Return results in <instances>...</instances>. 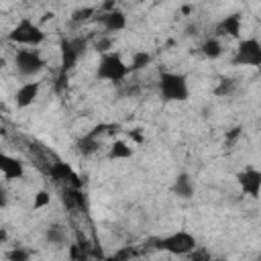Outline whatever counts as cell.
I'll return each instance as SVG.
<instances>
[{
    "label": "cell",
    "mask_w": 261,
    "mask_h": 261,
    "mask_svg": "<svg viewBox=\"0 0 261 261\" xmlns=\"http://www.w3.org/2000/svg\"><path fill=\"white\" fill-rule=\"evenodd\" d=\"M157 88L163 102H186L190 98L188 77L177 71H163L159 75Z\"/></svg>",
    "instance_id": "cell-1"
},
{
    "label": "cell",
    "mask_w": 261,
    "mask_h": 261,
    "mask_svg": "<svg viewBox=\"0 0 261 261\" xmlns=\"http://www.w3.org/2000/svg\"><path fill=\"white\" fill-rule=\"evenodd\" d=\"M151 243L155 245L157 251H165V253H171V255H190L198 247L196 237L188 230H177V232H171L167 237L153 239Z\"/></svg>",
    "instance_id": "cell-2"
},
{
    "label": "cell",
    "mask_w": 261,
    "mask_h": 261,
    "mask_svg": "<svg viewBox=\"0 0 261 261\" xmlns=\"http://www.w3.org/2000/svg\"><path fill=\"white\" fill-rule=\"evenodd\" d=\"M128 73H130V69L122 61V57L118 53L108 51V53H102L100 55V61H98V67H96V77L98 80L120 84Z\"/></svg>",
    "instance_id": "cell-3"
},
{
    "label": "cell",
    "mask_w": 261,
    "mask_h": 261,
    "mask_svg": "<svg viewBox=\"0 0 261 261\" xmlns=\"http://www.w3.org/2000/svg\"><path fill=\"white\" fill-rule=\"evenodd\" d=\"M6 41L18 43V45H27V47H37V45H41L45 41V33L37 22H33L31 18L24 16L12 27V31L6 35Z\"/></svg>",
    "instance_id": "cell-4"
},
{
    "label": "cell",
    "mask_w": 261,
    "mask_h": 261,
    "mask_svg": "<svg viewBox=\"0 0 261 261\" xmlns=\"http://www.w3.org/2000/svg\"><path fill=\"white\" fill-rule=\"evenodd\" d=\"M232 65L261 67V43L253 37L241 39L239 45H237V53L232 57Z\"/></svg>",
    "instance_id": "cell-5"
},
{
    "label": "cell",
    "mask_w": 261,
    "mask_h": 261,
    "mask_svg": "<svg viewBox=\"0 0 261 261\" xmlns=\"http://www.w3.org/2000/svg\"><path fill=\"white\" fill-rule=\"evenodd\" d=\"M14 65L20 75L31 77V75H37L45 67V59L37 49H18L14 55Z\"/></svg>",
    "instance_id": "cell-6"
},
{
    "label": "cell",
    "mask_w": 261,
    "mask_h": 261,
    "mask_svg": "<svg viewBox=\"0 0 261 261\" xmlns=\"http://www.w3.org/2000/svg\"><path fill=\"white\" fill-rule=\"evenodd\" d=\"M86 45L88 41L82 39V37H75V39H61L59 41V51H61V71H69L75 67L80 55L86 51Z\"/></svg>",
    "instance_id": "cell-7"
},
{
    "label": "cell",
    "mask_w": 261,
    "mask_h": 261,
    "mask_svg": "<svg viewBox=\"0 0 261 261\" xmlns=\"http://www.w3.org/2000/svg\"><path fill=\"white\" fill-rule=\"evenodd\" d=\"M237 184L243 190V194L251 198H261V171L255 167H247L237 173Z\"/></svg>",
    "instance_id": "cell-8"
},
{
    "label": "cell",
    "mask_w": 261,
    "mask_h": 261,
    "mask_svg": "<svg viewBox=\"0 0 261 261\" xmlns=\"http://www.w3.org/2000/svg\"><path fill=\"white\" fill-rule=\"evenodd\" d=\"M47 173L53 177V181H61V184H67L69 188H80L82 186V179L77 177V173L63 161H55L47 167Z\"/></svg>",
    "instance_id": "cell-9"
},
{
    "label": "cell",
    "mask_w": 261,
    "mask_h": 261,
    "mask_svg": "<svg viewBox=\"0 0 261 261\" xmlns=\"http://www.w3.org/2000/svg\"><path fill=\"white\" fill-rule=\"evenodd\" d=\"M98 20H100V24H102L108 33H118V31H122V29L126 27V14H124L122 10H118V8L106 10Z\"/></svg>",
    "instance_id": "cell-10"
},
{
    "label": "cell",
    "mask_w": 261,
    "mask_h": 261,
    "mask_svg": "<svg viewBox=\"0 0 261 261\" xmlns=\"http://www.w3.org/2000/svg\"><path fill=\"white\" fill-rule=\"evenodd\" d=\"M39 90H41V84H39V82H27V84H22V86L16 90V94H14L16 106H18V108L31 106V104L37 100Z\"/></svg>",
    "instance_id": "cell-11"
},
{
    "label": "cell",
    "mask_w": 261,
    "mask_h": 261,
    "mask_svg": "<svg viewBox=\"0 0 261 261\" xmlns=\"http://www.w3.org/2000/svg\"><path fill=\"white\" fill-rule=\"evenodd\" d=\"M0 171L6 179H20L24 175V165L16 157H10L6 153L0 155Z\"/></svg>",
    "instance_id": "cell-12"
},
{
    "label": "cell",
    "mask_w": 261,
    "mask_h": 261,
    "mask_svg": "<svg viewBox=\"0 0 261 261\" xmlns=\"http://www.w3.org/2000/svg\"><path fill=\"white\" fill-rule=\"evenodd\" d=\"M216 35L239 39V35H241V14L239 12H232V14L224 16L218 22V27H216Z\"/></svg>",
    "instance_id": "cell-13"
},
{
    "label": "cell",
    "mask_w": 261,
    "mask_h": 261,
    "mask_svg": "<svg viewBox=\"0 0 261 261\" xmlns=\"http://www.w3.org/2000/svg\"><path fill=\"white\" fill-rule=\"evenodd\" d=\"M194 181H192V177L188 175V173H179L175 179H173V186H171V192L177 196V198H181V200H190L192 196H194Z\"/></svg>",
    "instance_id": "cell-14"
},
{
    "label": "cell",
    "mask_w": 261,
    "mask_h": 261,
    "mask_svg": "<svg viewBox=\"0 0 261 261\" xmlns=\"http://www.w3.org/2000/svg\"><path fill=\"white\" fill-rule=\"evenodd\" d=\"M75 149H77V153H80V155L88 157V155H94V153L100 149V141H98V137H96V135L88 133V135H84L82 139H77V141H75Z\"/></svg>",
    "instance_id": "cell-15"
},
{
    "label": "cell",
    "mask_w": 261,
    "mask_h": 261,
    "mask_svg": "<svg viewBox=\"0 0 261 261\" xmlns=\"http://www.w3.org/2000/svg\"><path fill=\"white\" fill-rule=\"evenodd\" d=\"M135 155V149L128 145V143H124V141H114L112 145H110V149H108V159H112V161H116V159H130Z\"/></svg>",
    "instance_id": "cell-16"
},
{
    "label": "cell",
    "mask_w": 261,
    "mask_h": 261,
    "mask_svg": "<svg viewBox=\"0 0 261 261\" xmlns=\"http://www.w3.org/2000/svg\"><path fill=\"white\" fill-rule=\"evenodd\" d=\"M200 51H202V55L208 57V59H218V57L222 55V43L218 41V37H208V39L202 43Z\"/></svg>",
    "instance_id": "cell-17"
},
{
    "label": "cell",
    "mask_w": 261,
    "mask_h": 261,
    "mask_svg": "<svg viewBox=\"0 0 261 261\" xmlns=\"http://www.w3.org/2000/svg\"><path fill=\"white\" fill-rule=\"evenodd\" d=\"M45 239L49 245H63L65 239H67V232L61 224H49L45 228Z\"/></svg>",
    "instance_id": "cell-18"
},
{
    "label": "cell",
    "mask_w": 261,
    "mask_h": 261,
    "mask_svg": "<svg viewBox=\"0 0 261 261\" xmlns=\"http://www.w3.org/2000/svg\"><path fill=\"white\" fill-rule=\"evenodd\" d=\"M149 63H151V53H147V51H137V53H133V59H130L128 69H130V73H135V71L145 69Z\"/></svg>",
    "instance_id": "cell-19"
},
{
    "label": "cell",
    "mask_w": 261,
    "mask_h": 261,
    "mask_svg": "<svg viewBox=\"0 0 261 261\" xmlns=\"http://www.w3.org/2000/svg\"><path fill=\"white\" fill-rule=\"evenodd\" d=\"M94 14H96V8H92V6L75 8V10L71 12V22H75V24H80V22H88Z\"/></svg>",
    "instance_id": "cell-20"
},
{
    "label": "cell",
    "mask_w": 261,
    "mask_h": 261,
    "mask_svg": "<svg viewBox=\"0 0 261 261\" xmlns=\"http://www.w3.org/2000/svg\"><path fill=\"white\" fill-rule=\"evenodd\" d=\"M234 88H237V82H234L232 77H222L220 84L214 88V94H216V96H228Z\"/></svg>",
    "instance_id": "cell-21"
},
{
    "label": "cell",
    "mask_w": 261,
    "mask_h": 261,
    "mask_svg": "<svg viewBox=\"0 0 261 261\" xmlns=\"http://www.w3.org/2000/svg\"><path fill=\"white\" fill-rule=\"evenodd\" d=\"M49 202H51V196H49V192H45V190H39V192L35 194V200H33V210H41V208L49 206Z\"/></svg>",
    "instance_id": "cell-22"
},
{
    "label": "cell",
    "mask_w": 261,
    "mask_h": 261,
    "mask_svg": "<svg viewBox=\"0 0 261 261\" xmlns=\"http://www.w3.org/2000/svg\"><path fill=\"white\" fill-rule=\"evenodd\" d=\"M112 45H114V39L112 37H98L96 39V43H94V47H96V51L102 55V53H108L110 49H112Z\"/></svg>",
    "instance_id": "cell-23"
},
{
    "label": "cell",
    "mask_w": 261,
    "mask_h": 261,
    "mask_svg": "<svg viewBox=\"0 0 261 261\" xmlns=\"http://www.w3.org/2000/svg\"><path fill=\"white\" fill-rule=\"evenodd\" d=\"M31 257V253L27 251V249H20V247H16V249H12L10 253H8V259L10 261H27Z\"/></svg>",
    "instance_id": "cell-24"
},
{
    "label": "cell",
    "mask_w": 261,
    "mask_h": 261,
    "mask_svg": "<svg viewBox=\"0 0 261 261\" xmlns=\"http://www.w3.org/2000/svg\"><path fill=\"white\" fill-rule=\"evenodd\" d=\"M67 88V71H61L59 69V73H57V77H55V90L57 92H63Z\"/></svg>",
    "instance_id": "cell-25"
},
{
    "label": "cell",
    "mask_w": 261,
    "mask_h": 261,
    "mask_svg": "<svg viewBox=\"0 0 261 261\" xmlns=\"http://www.w3.org/2000/svg\"><path fill=\"white\" fill-rule=\"evenodd\" d=\"M69 257H71V259H80V261H82V259H86L88 255L84 253L82 245H80V243H75V245H71V247H69Z\"/></svg>",
    "instance_id": "cell-26"
},
{
    "label": "cell",
    "mask_w": 261,
    "mask_h": 261,
    "mask_svg": "<svg viewBox=\"0 0 261 261\" xmlns=\"http://www.w3.org/2000/svg\"><path fill=\"white\" fill-rule=\"evenodd\" d=\"M241 130H243L241 126H234V128H230V130L224 135V143H226V145H232V143H234V141L241 137Z\"/></svg>",
    "instance_id": "cell-27"
},
{
    "label": "cell",
    "mask_w": 261,
    "mask_h": 261,
    "mask_svg": "<svg viewBox=\"0 0 261 261\" xmlns=\"http://www.w3.org/2000/svg\"><path fill=\"white\" fill-rule=\"evenodd\" d=\"M128 135H130V139H133V141H137V143H141V141H143V135H141L139 130H130Z\"/></svg>",
    "instance_id": "cell-28"
}]
</instances>
